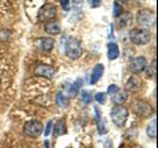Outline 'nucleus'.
<instances>
[{
	"label": "nucleus",
	"mask_w": 158,
	"mask_h": 148,
	"mask_svg": "<svg viewBox=\"0 0 158 148\" xmlns=\"http://www.w3.org/2000/svg\"><path fill=\"white\" fill-rule=\"evenodd\" d=\"M152 38V34L150 32L145 28H136V29H132L131 33H129V39L132 41V43L135 45H146L149 43Z\"/></svg>",
	"instance_id": "obj_1"
},
{
	"label": "nucleus",
	"mask_w": 158,
	"mask_h": 148,
	"mask_svg": "<svg viewBox=\"0 0 158 148\" xmlns=\"http://www.w3.org/2000/svg\"><path fill=\"white\" fill-rule=\"evenodd\" d=\"M65 53L70 59H78L82 55L81 41L75 37H70L65 43Z\"/></svg>",
	"instance_id": "obj_2"
},
{
	"label": "nucleus",
	"mask_w": 158,
	"mask_h": 148,
	"mask_svg": "<svg viewBox=\"0 0 158 148\" xmlns=\"http://www.w3.org/2000/svg\"><path fill=\"white\" fill-rule=\"evenodd\" d=\"M56 16H57V7L52 3H48L44 7L40 8L37 14V21L48 22V21H52L53 18H56Z\"/></svg>",
	"instance_id": "obj_3"
},
{
	"label": "nucleus",
	"mask_w": 158,
	"mask_h": 148,
	"mask_svg": "<svg viewBox=\"0 0 158 148\" xmlns=\"http://www.w3.org/2000/svg\"><path fill=\"white\" fill-rule=\"evenodd\" d=\"M24 135L29 138H38L44 132V126L40 121H28L23 129Z\"/></svg>",
	"instance_id": "obj_4"
},
{
	"label": "nucleus",
	"mask_w": 158,
	"mask_h": 148,
	"mask_svg": "<svg viewBox=\"0 0 158 148\" xmlns=\"http://www.w3.org/2000/svg\"><path fill=\"white\" fill-rule=\"evenodd\" d=\"M127 118H128V110L124 106L118 105V106H115L111 110V119L117 127L124 126L125 122H127Z\"/></svg>",
	"instance_id": "obj_5"
},
{
	"label": "nucleus",
	"mask_w": 158,
	"mask_h": 148,
	"mask_svg": "<svg viewBox=\"0 0 158 148\" xmlns=\"http://www.w3.org/2000/svg\"><path fill=\"white\" fill-rule=\"evenodd\" d=\"M137 22L145 29L153 26L156 24V13L149 11V9H142L137 14Z\"/></svg>",
	"instance_id": "obj_6"
},
{
	"label": "nucleus",
	"mask_w": 158,
	"mask_h": 148,
	"mask_svg": "<svg viewBox=\"0 0 158 148\" xmlns=\"http://www.w3.org/2000/svg\"><path fill=\"white\" fill-rule=\"evenodd\" d=\"M148 64V60L145 56H136L131 62V71L133 73H141L142 71H145Z\"/></svg>",
	"instance_id": "obj_7"
},
{
	"label": "nucleus",
	"mask_w": 158,
	"mask_h": 148,
	"mask_svg": "<svg viewBox=\"0 0 158 148\" xmlns=\"http://www.w3.org/2000/svg\"><path fill=\"white\" fill-rule=\"evenodd\" d=\"M135 111L137 113L140 117H150L153 114V109L149 103H146L145 101H137L135 103Z\"/></svg>",
	"instance_id": "obj_8"
},
{
	"label": "nucleus",
	"mask_w": 158,
	"mask_h": 148,
	"mask_svg": "<svg viewBox=\"0 0 158 148\" xmlns=\"http://www.w3.org/2000/svg\"><path fill=\"white\" fill-rule=\"evenodd\" d=\"M142 87V81H141V79L136 76V75H132L129 79L127 80L125 83V89L128 92H137V91H140V88Z\"/></svg>",
	"instance_id": "obj_9"
},
{
	"label": "nucleus",
	"mask_w": 158,
	"mask_h": 148,
	"mask_svg": "<svg viewBox=\"0 0 158 148\" xmlns=\"http://www.w3.org/2000/svg\"><path fill=\"white\" fill-rule=\"evenodd\" d=\"M37 76H41V77H48V79H52L56 73V70L52 67V66H48V64H40L36 67L34 70Z\"/></svg>",
	"instance_id": "obj_10"
},
{
	"label": "nucleus",
	"mask_w": 158,
	"mask_h": 148,
	"mask_svg": "<svg viewBox=\"0 0 158 148\" xmlns=\"http://www.w3.org/2000/svg\"><path fill=\"white\" fill-rule=\"evenodd\" d=\"M36 46H37L38 50H41L44 53H48V51H52V49L54 46V41L52 38L42 37V38H38L36 41Z\"/></svg>",
	"instance_id": "obj_11"
},
{
	"label": "nucleus",
	"mask_w": 158,
	"mask_h": 148,
	"mask_svg": "<svg viewBox=\"0 0 158 148\" xmlns=\"http://www.w3.org/2000/svg\"><path fill=\"white\" fill-rule=\"evenodd\" d=\"M103 72H104V66L102 64V63H99L94 67V70L91 72V77H90V83L91 84H96L99 80H100V77L103 76Z\"/></svg>",
	"instance_id": "obj_12"
},
{
	"label": "nucleus",
	"mask_w": 158,
	"mask_h": 148,
	"mask_svg": "<svg viewBox=\"0 0 158 148\" xmlns=\"http://www.w3.org/2000/svg\"><path fill=\"white\" fill-rule=\"evenodd\" d=\"M67 132V127H66V122L65 119H59L56 126L53 127V135L54 136H61V135H65Z\"/></svg>",
	"instance_id": "obj_13"
},
{
	"label": "nucleus",
	"mask_w": 158,
	"mask_h": 148,
	"mask_svg": "<svg viewBox=\"0 0 158 148\" xmlns=\"http://www.w3.org/2000/svg\"><path fill=\"white\" fill-rule=\"evenodd\" d=\"M107 49H108V59H110V60H115V59L118 58V55H120V50H118V46L115 42L108 43Z\"/></svg>",
	"instance_id": "obj_14"
},
{
	"label": "nucleus",
	"mask_w": 158,
	"mask_h": 148,
	"mask_svg": "<svg viewBox=\"0 0 158 148\" xmlns=\"http://www.w3.org/2000/svg\"><path fill=\"white\" fill-rule=\"evenodd\" d=\"M45 32L49 33V34H52V36H56V34H59L61 33V26H59V24L56 22V21H52V22H49L45 25Z\"/></svg>",
	"instance_id": "obj_15"
},
{
	"label": "nucleus",
	"mask_w": 158,
	"mask_h": 148,
	"mask_svg": "<svg viewBox=\"0 0 158 148\" xmlns=\"http://www.w3.org/2000/svg\"><path fill=\"white\" fill-rule=\"evenodd\" d=\"M95 114H96V123H98V131H99V134H106L107 129H106L104 121H103V118H102V113L99 111L98 107H95Z\"/></svg>",
	"instance_id": "obj_16"
},
{
	"label": "nucleus",
	"mask_w": 158,
	"mask_h": 148,
	"mask_svg": "<svg viewBox=\"0 0 158 148\" xmlns=\"http://www.w3.org/2000/svg\"><path fill=\"white\" fill-rule=\"evenodd\" d=\"M146 134L149 138H152V139H154V138L157 136V119L154 118L149 125H148L146 127Z\"/></svg>",
	"instance_id": "obj_17"
},
{
	"label": "nucleus",
	"mask_w": 158,
	"mask_h": 148,
	"mask_svg": "<svg viewBox=\"0 0 158 148\" xmlns=\"http://www.w3.org/2000/svg\"><path fill=\"white\" fill-rule=\"evenodd\" d=\"M127 98H128V96H127V93L125 92H117V93H115L113 95V97H112V101H113V103L115 105H121V103H124L125 101H127Z\"/></svg>",
	"instance_id": "obj_18"
},
{
	"label": "nucleus",
	"mask_w": 158,
	"mask_h": 148,
	"mask_svg": "<svg viewBox=\"0 0 158 148\" xmlns=\"http://www.w3.org/2000/svg\"><path fill=\"white\" fill-rule=\"evenodd\" d=\"M132 14L131 13H123L120 16V21H118V26L120 28H124L127 25H129V22H132Z\"/></svg>",
	"instance_id": "obj_19"
},
{
	"label": "nucleus",
	"mask_w": 158,
	"mask_h": 148,
	"mask_svg": "<svg viewBox=\"0 0 158 148\" xmlns=\"http://www.w3.org/2000/svg\"><path fill=\"white\" fill-rule=\"evenodd\" d=\"M123 13H124V8L121 7V4L115 2L113 3V17H120Z\"/></svg>",
	"instance_id": "obj_20"
},
{
	"label": "nucleus",
	"mask_w": 158,
	"mask_h": 148,
	"mask_svg": "<svg viewBox=\"0 0 158 148\" xmlns=\"http://www.w3.org/2000/svg\"><path fill=\"white\" fill-rule=\"evenodd\" d=\"M146 68H148V76H154L156 75V68H157V60L154 59L150 64H146ZM145 68V70H146Z\"/></svg>",
	"instance_id": "obj_21"
},
{
	"label": "nucleus",
	"mask_w": 158,
	"mask_h": 148,
	"mask_svg": "<svg viewBox=\"0 0 158 148\" xmlns=\"http://www.w3.org/2000/svg\"><path fill=\"white\" fill-rule=\"evenodd\" d=\"M57 103H58V106H66L69 103V98L65 97L59 92V93H57Z\"/></svg>",
	"instance_id": "obj_22"
},
{
	"label": "nucleus",
	"mask_w": 158,
	"mask_h": 148,
	"mask_svg": "<svg viewBox=\"0 0 158 148\" xmlns=\"http://www.w3.org/2000/svg\"><path fill=\"white\" fill-rule=\"evenodd\" d=\"M95 101L98 103H102V105H104V103L107 102V95L106 93H103V92H99L95 95Z\"/></svg>",
	"instance_id": "obj_23"
},
{
	"label": "nucleus",
	"mask_w": 158,
	"mask_h": 148,
	"mask_svg": "<svg viewBox=\"0 0 158 148\" xmlns=\"http://www.w3.org/2000/svg\"><path fill=\"white\" fill-rule=\"evenodd\" d=\"M82 87V79H78V80L73 84V87H71V89H70V93L74 96V95H77L78 91H79V88Z\"/></svg>",
	"instance_id": "obj_24"
},
{
	"label": "nucleus",
	"mask_w": 158,
	"mask_h": 148,
	"mask_svg": "<svg viewBox=\"0 0 158 148\" xmlns=\"http://www.w3.org/2000/svg\"><path fill=\"white\" fill-rule=\"evenodd\" d=\"M81 98H82V101L85 102V103H90L92 101V97H91V93L88 92V91H83L81 93Z\"/></svg>",
	"instance_id": "obj_25"
},
{
	"label": "nucleus",
	"mask_w": 158,
	"mask_h": 148,
	"mask_svg": "<svg viewBox=\"0 0 158 148\" xmlns=\"http://www.w3.org/2000/svg\"><path fill=\"white\" fill-rule=\"evenodd\" d=\"M52 129H53V121H49V122L46 123V126H45V130H44V135H45L46 138L50 135Z\"/></svg>",
	"instance_id": "obj_26"
},
{
	"label": "nucleus",
	"mask_w": 158,
	"mask_h": 148,
	"mask_svg": "<svg viewBox=\"0 0 158 148\" xmlns=\"http://www.w3.org/2000/svg\"><path fill=\"white\" fill-rule=\"evenodd\" d=\"M118 91H120V89H118V87H117V85H115V84H112V85L108 87L107 93H108V95H111V96H113V95H115V93H117Z\"/></svg>",
	"instance_id": "obj_27"
},
{
	"label": "nucleus",
	"mask_w": 158,
	"mask_h": 148,
	"mask_svg": "<svg viewBox=\"0 0 158 148\" xmlns=\"http://www.w3.org/2000/svg\"><path fill=\"white\" fill-rule=\"evenodd\" d=\"M87 3L91 8H99L102 6V0H87Z\"/></svg>",
	"instance_id": "obj_28"
},
{
	"label": "nucleus",
	"mask_w": 158,
	"mask_h": 148,
	"mask_svg": "<svg viewBox=\"0 0 158 148\" xmlns=\"http://www.w3.org/2000/svg\"><path fill=\"white\" fill-rule=\"evenodd\" d=\"M59 4H61V7L65 9V11H70L71 6H70V2H69V0H59Z\"/></svg>",
	"instance_id": "obj_29"
},
{
	"label": "nucleus",
	"mask_w": 158,
	"mask_h": 148,
	"mask_svg": "<svg viewBox=\"0 0 158 148\" xmlns=\"http://www.w3.org/2000/svg\"><path fill=\"white\" fill-rule=\"evenodd\" d=\"M82 4H83V0H73V7L75 11L82 9Z\"/></svg>",
	"instance_id": "obj_30"
},
{
	"label": "nucleus",
	"mask_w": 158,
	"mask_h": 148,
	"mask_svg": "<svg viewBox=\"0 0 158 148\" xmlns=\"http://www.w3.org/2000/svg\"><path fill=\"white\" fill-rule=\"evenodd\" d=\"M0 84H2V76H0Z\"/></svg>",
	"instance_id": "obj_31"
},
{
	"label": "nucleus",
	"mask_w": 158,
	"mask_h": 148,
	"mask_svg": "<svg viewBox=\"0 0 158 148\" xmlns=\"http://www.w3.org/2000/svg\"><path fill=\"white\" fill-rule=\"evenodd\" d=\"M120 2H127V0H120Z\"/></svg>",
	"instance_id": "obj_32"
}]
</instances>
